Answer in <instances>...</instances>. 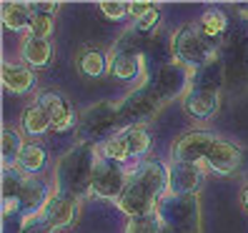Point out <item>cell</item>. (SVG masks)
I'll use <instances>...</instances> for the list:
<instances>
[{"label": "cell", "mask_w": 248, "mask_h": 233, "mask_svg": "<svg viewBox=\"0 0 248 233\" xmlns=\"http://www.w3.org/2000/svg\"><path fill=\"white\" fill-rule=\"evenodd\" d=\"M166 188H168V168L158 161L143 163L136 173L128 176L125 191L118 198V208L130 218L151 216L155 213V206Z\"/></svg>", "instance_id": "6da1fadb"}, {"label": "cell", "mask_w": 248, "mask_h": 233, "mask_svg": "<svg viewBox=\"0 0 248 233\" xmlns=\"http://www.w3.org/2000/svg\"><path fill=\"white\" fill-rule=\"evenodd\" d=\"M173 55L178 58L181 65L201 70V68H206L216 61V46H213L211 38H206L198 31V28L188 25L173 38Z\"/></svg>", "instance_id": "7a4b0ae2"}, {"label": "cell", "mask_w": 248, "mask_h": 233, "mask_svg": "<svg viewBox=\"0 0 248 233\" xmlns=\"http://www.w3.org/2000/svg\"><path fill=\"white\" fill-rule=\"evenodd\" d=\"M93 163L95 155L88 148H78L73 151L65 161L61 163V178H63V191L61 193H70L76 196V191L91 188V173H93Z\"/></svg>", "instance_id": "3957f363"}, {"label": "cell", "mask_w": 248, "mask_h": 233, "mask_svg": "<svg viewBox=\"0 0 248 233\" xmlns=\"http://www.w3.org/2000/svg\"><path fill=\"white\" fill-rule=\"evenodd\" d=\"M125 183H128L125 171H121L115 163L106 161V158L95 155L93 173H91V193H95L98 198L118 201L121 193L125 191Z\"/></svg>", "instance_id": "277c9868"}, {"label": "cell", "mask_w": 248, "mask_h": 233, "mask_svg": "<svg viewBox=\"0 0 248 233\" xmlns=\"http://www.w3.org/2000/svg\"><path fill=\"white\" fill-rule=\"evenodd\" d=\"M118 118H121V110L113 103H98V106L88 108L85 115L80 118V138L83 140H98L100 136H106L108 130L115 128Z\"/></svg>", "instance_id": "5b68a950"}, {"label": "cell", "mask_w": 248, "mask_h": 233, "mask_svg": "<svg viewBox=\"0 0 248 233\" xmlns=\"http://www.w3.org/2000/svg\"><path fill=\"white\" fill-rule=\"evenodd\" d=\"M160 103H166V100L160 98V93L155 88H140L136 93H130L118 106V110H121L123 121H128V123L136 121V125H138V121H145V118H151V115H155Z\"/></svg>", "instance_id": "8992f818"}, {"label": "cell", "mask_w": 248, "mask_h": 233, "mask_svg": "<svg viewBox=\"0 0 248 233\" xmlns=\"http://www.w3.org/2000/svg\"><path fill=\"white\" fill-rule=\"evenodd\" d=\"M218 138L213 133H208V130H191V133L178 138L176 145H173V161H178V163H201V161H206V155H208L211 145Z\"/></svg>", "instance_id": "52a82bcc"}, {"label": "cell", "mask_w": 248, "mask_h": 233, "mask_svg": "<svg viewBox=\"0 0 248 233\" xmlns=\"http://www.w3.org/2000/svg\"><path fill=\"white\" fill-rule=\"evenodd\" d=\"M203 183V168L201 163H178L173 161L168 168V188L176 198H191Z\"/></svg>", "instance_id": "ba28073f"}, {"label": "cell", "mask_w": 248, "mask_h": 233, "mask_svg": "<svg viewBox=\"0 0 248 233\" xmlns=\"http://www.w3.org/2000/svg\"><path fill=\"white\" fill-rule=\"evenodd\" d=\"M40 216L58 231V228H68L76 223L78 218V198L70 193H55L48 198L46 208L40 211Z\"/></svg>", "instance_id": "9c48e42d"}, {"label": "cell", "mask_w": 248, "mask_h": 233, "mask_svg": "<svg viewBox=\"0 0 248 233\" xmlns=\"http://www.w3.org/2000/svg\"><path fill=\"white\" fill-rule=\"evenodd\" d=\"M206 163H208L211 171L218 173V176H231V173H236L238 166H241V148L231 140L218 138L211 145V151L206 155Z\"/></svg>", "instance_id": "30bf717a"}, {"label": "cell", "mask_w": 248, "mask_h": 233, "mask_svg": "<svg viewBox=\"0 0 248 233\" xmlns=\"http://www.w3.org/2000/svg\"><path fill=\"white\" fill-rule=\"evenodd\" d=\"M38 103L50 110V115H53V130H58V133H65V130H70L73 125H76V110L70 108V103L61 93H55V91L43 93L38 98Z\"/></svg>", "instance_id": "8fae6325"}, {"label": "cell", "mask_w": 248, "mask_h": 233, "mask_svg": "<svg viewBox=\"0 0 248 233\" xmlns=\"http://www.w3.org/2000/svg\"><path fill=\"white\" fill-rule=\"evenodd\" d=\"M188 78H191V73H188L183 65H163L158 73V80H155V91L160 93V98L168 100L173 95H178L183 88Z\"/></svg>", "instance_id": "7c38bea8"}, {"label": "cell", "mask_w": 248, "mask_h": 233, "mask_svg": "<svg viewBox=\"0 0 248 233\" xmlns=\"http://www.w3.org/2000/svg\"><path fill=\"white\" fill-rule=\"evenodd\" d=\"M3 85L10 93L23 95L35 85V73H33V68H28L23 63H8L5 61L3 63Z\"/></svg>", "instance_id": "4fadbf2b"}, {"label": "cell", "mask_w": 248, "mask_h": 233, "mask_svg": "<svg viewBox=\"0 0 248 233\" xmlns=\"http://www.w3.org/2000/svg\"><path fill=\"white\" fill-rule=\"evenodd\" d=\"M186 110L196 115V118H211L218 110V91H208V88H193L186 95Z\"/></svg>", "instance_id": "5bb4252c"}, {"label": "cell", "mask_w": 248, "mask_h": 233, "mask_svg": "<svg viewBox=\"0 0 248 233\" xmlns=\"http://www.w3.org/2000/svg\"><path fill=\"white\" fill-rule=\"evenodd\" d=\"M48 198H50V196H48L46 186H43L40 181L25 178V181H23V188H20V196H18V206L25 208L31 216H38L35 211H43V208H46Z\"/></svg>", "instance_id": "9a60e30c"}, {"label": "cell", "mask_w": 248, "mask_h": 233, "mask_svg": "<svg viewBox=\"0 0 248 233\" xmlns=\"http://www.w3.org/2000/svg\"><path fill=\"white\" fill-rule=\"evenodd\" d=\"M23 61L28 68H46L50 63V58H53V48H50V43L48 40H40V38H33V35H28L23 40Z\"/></svg>", "instance_id": "2e32d148"}, {"label": "cell", "mask_w": 248, "mask_h": 233, "mask_svg": "<svg viewBox=\"0 0 248 233\" xmlns=\"http://www.w3.org/2000/svg\"><path fill=\"white\" fill-rule=\"evenodd\" d=\"M35 10L33 5L28 3H3V23L8 31L18 33V31H31V23H33Z\"/></svg>", "instance_id": "e0dca14e"}, {"label": "cell", "mask_w": 248, "mask_h": 233, "mask_svg": "<svg viewBox=\"0 0 248 233\" xmlns=\"http://www.w3.org/2000/svg\"><path fill=\"white\" fill-rule=\"evenodd\" d=\"M23 128L28 136H43L53 130V115L48 108H43L40 103H33L31 108H25L23 113Z\"/></svg>", "instance_id": "ac0fdd59"}, {"label": "cell", "mask_w": 248, "mask_h": 233, "mask_svg": "<svg viewBox=\"0 0 248 233\" xmlns=\"http://www.w3.org/2000/svg\"><path fill=\"white\" fill-rule=\"evenodd\" d=\"M46 161H48V155H46V148L38 143H25V148L23 153L18 155V168L25 173L28 178H33L35 173H40L43 168H46Z\"/></svg>", "instance_id": "d6986e66"}, {"label": "cell", "mask_w": 248, "mask_h": 233, "mask_svg": "<svg viewBox=\"0 0 248 233\" xmlns=\"http://www.w3.org/2000/svg\"><path fill=\"white\" fill-rule=\"evenodd\" d=\"M78 68L83 76H91V78H98V76H103L108 63H106V55L100 53L98 48H91V46H85L80 53H78Z\"/></svg>", "instance_id": "ffe728a7"}, {"label": "cell", "mask_w": 248, "mask_h": 233, "mask_svg": "<svg viewBox=\"0 0 248 233\" xmlns=\"http://www.w3.org/2000/svg\"><path fill=\"white\" fill-rule=\"evenodd\" d=\"M226 28H228V18H226L223 10H206L198 20V31L211 40L221 38L226 33Z\"/></svg>", "instance_id": "44dd1931"}, {"label": "cell", "mask_w": 248, "mask_h": 233, "mask_svg": "<svg viewBox=\"0 0 248 233\" xmlns=\"http://www.w3.org/2000/svg\"><path fill=\"white\" fill-rule=\"evenodd\" d=\"M100 158H106V161H110V163H125L130 158V148H128V140L123 136V130H121V133H115V136H110L103 143V148H100Z\"/></svg>", "instance_id": "7402d4cb"}, {"label": "cell", "mask_w": 248, "mask_h": 233, "mask_svg": "<svg viewBox=\"0 0 248 233\" xmlns=\"http://www.w3.org/2000/svg\"><path fill=\"white\" fill-rule=\"evenodd\" d=\"M0 148H3V163H5V168H8L10 163H18V155L23 153L25 143H23V138H20L18 130H13V128H3Z\"/></svg>", "instance_id": "603a6c76"}, {"label": "cell", "mask_w": 248, "mask_h": 233, "mask_svg": "<svg viewBox=\"0 0 248 233\" xmlns=\"http://www.w3.org/2000/svg\"><path fill=\"white\" fill-rule=\"evenodd\" d=\"M123 136L128 140V148H130V155H143L145 151L151 148V133L145 130L143 125H128L123 130Z\"/></svg>", "instance_id": "cb8c5ba5"}, {"label": "cell", "mask_w": 248, "mask_h": 233, "mask_svg": "<svg viewBox=\"0 0 248 233\" xmlns=\"http://www.w3.org/2000/svg\"><path fill=\"white\" fill-rule=\"evenodd\" d=\"M163 221L151 213V216H138V218H130L125 233H163Z\"/></svg>", "instance_id": "d4e9b609"}, {"label": "cell", "mask_w": 248, "mask_h": 233, "mask_svg": "<svg viewBox=\"0 0 248 233\" xmlns=\"http://www.w3.org/2000/svg\"><path fill=\"white\" fill-rule=\"evenodd\" d=\"M33 10H35V8H33ZM53 28H55V20H53L50 13L35 10L33 23H31V35H33V38H40V40H48L50 33H53Z\"/></svg>", "instance_id": "484cf974"}, {"label": "cell", "mask_w": 248, "mask_h": 233, "mask_svg": "<svg viewBox=\"0 0 248 233\" xmlns=\"http://www.w3.org/2000/svg\"><path fill=\"white\" fill-rule=\"evenodd\" d=\"M20 233H55V228L38 213V216H28V218H25Z\"/></svg>", "instance_id": "4316f807"}, {"label": "cell", "mask_w": 248, "mask_h": 233, "mask_svg": "<svg viewBox=\"0 0 248 233\" xmlns=\"http://www.w3.org/2000/svg\"><path fill=\"white\" fill-rule=\"evenodd\" d=\"M98 8L110 20H121L123 16H128V3H113V0H106V3H100Z\"/></svg>", "instance_id": "83f0119b"}, {"label": "cell", "mask_w": 248, "mask_h": 233, "mask_svg": "<svg viewBox=\"0 0 248 233\" xmlns=\"http://www.w3.org/2000/svg\"><path fill=\"white\" fill-rule=\"evenodd\" d=\"M158 20H160V10H158V8H153L151 13H145V16H143L140 20H136V33H138V35L151 33L153 28L158 25Z\"/></svg>", "instance_id": "f1b7e54d"}, {"label": "cell", "mask_w": 248, "mask_h": 233, "mask_svg": "<svg viewBox=\"0 0 248 233\" xmlns=\"http://www.w3.org/2000/svg\"><path fill=\"white\" fill-rule=\"evenodd\" d=\"M155 5L153 3H128V16H133L136 20H140L145 13H151Z\"/></svg>", "instance_id": "f546056e"}, {"label": "cell", "mask_w": 248, "mask_h": 233, "mask_svg": "<svg viewBox=\"0 0 248 233\" xmlns=\"http://www.w3.org/2000/svg\"><path fill=\"white\" fill-rule=\"evenodd\" d=\"M241 203H243V208L248 211V183L243 186V193H241Z\"/></svg>", "instance_id": "4dcf8cb0"}, {"label": "cell", "mask_w": 248, "mask_h": 233, "mask_svg": "<svg viewBox=\"0 0 248 233\" xmlns=\"http://www.w3.org/2000/svg\"><path fill=\"white\" fill-rule=\"evenodd\" d=\"M163 233H183V231H178V228H173V226H166V228H163Z\"/></svg>", "instance_id": "1f68e13d"}]
</instances>
